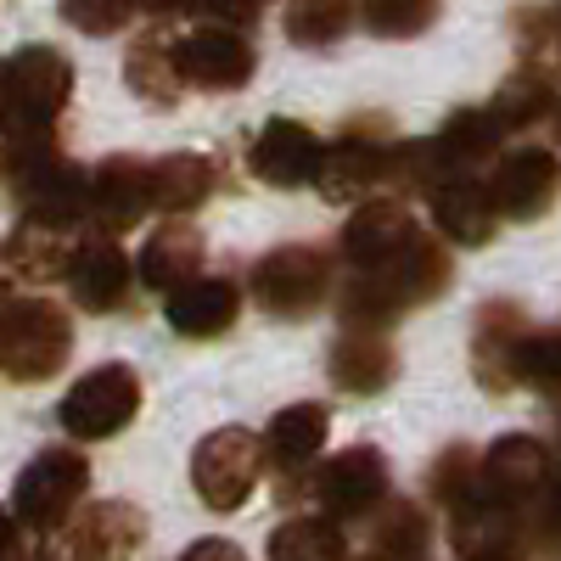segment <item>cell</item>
I'll use <instances>...</instances> for the list:
<instances>
[{
	"label": "cell",
	"mask_w": 561,
	"mask_h": 561,
	"mask_svg": "<svg viewBox=\"0 0 561 561\" xmlns=\"http://www.w3.org/2000/svg\"><path fill=\"white\" fill-rule=\"evenodd\" d=\"M359 523H370L365 545L377 561H421V550H427V517H421V505H410V500L382 494Z\"/></svg>",
	"instance_id": "29"
},
{
	"label": "cell",
	"mask_w": 561,
	"mask_h": 561,
	"mask_svg": "<svg viewBox=\"0 0 561 561\" xmlns=\"http://www.w3.org/2000/svg\"><path fill=\"white\" fill-rule=\"evenodd\" d=\"M483 185H489V197H494V214H500V219L528 225V219L550 214V203H556V152L523 147V152L500 158L494 180H483Z\"/></svg>",
	"instance_id": "17"
},
{
	"label": "cell",
	"mask_w": 561,
	"mask_h": 561,
	"mask_svg": "<svg viewBox=\"0 0 561 561\" xmlns=\"http://www.w3.org/2000/svg\"><path fill=\"white\" fill-rule=\"evenodd\" d=\"M135 12H147V18H192V0H135Z\"/></svg>",
	"instance_id": "40"
},
{
	"label": "cell",
	"mask_w": 561,
	"mask_h": 561,
	"mask_svg": "<svg viewBox=\"0 0 561 561\" xmlns=\"http://www.w3.org/2000/svg\"><path fill=\"white\" fill-rule=\"evenodd\" d=\"M410 237H415V214L404 197H365L343 225V259L354 270H370V264L393 259Z\"/></svg>",
	"instance_id": "20"
},
{
	"label": "cell",
	"mask_w": 561,
	"mask_h": 561,
	"mask_svg": "<svg viewBox=\"0 0 561 561\" xmlns=\"http://www.w3.org/2000/svg\"><path fill=\"white\" fill-rule=\"evenodd\" d=\"M140 410V377L129 365H96L62 393V427L79 438V444H102V438H118Z\"/></svg>",
	"instance_id": "4"
},
{
	"label": "cell",
	"mask_w": 561,
	"mask_h": 561,
	"mask_svg": "<svg viewBox=\"0 0 561 561\" xmlns=\"http://www.w3.org/2000/svg\"><path fill=\"white\" fill-rule=\"evenodd\" d=\"M174 68L180 84H197V90H242L259 68L253 39L237 23H197L192 34L174 39Z\"/></svg>",
	"instance_id": "7"
},
{
	"label": "cell",
	"mask_w": 561,
	"mask_h": 561,
	"mask_svg": "<svg viewBox=\"0 0 561 561\" xmlns=\"http://www.w3.org/2000/svg\"><path fill=\"white\" fill-rule=\"evenodd\" d=\"M12 185H18L23 219H45V225H79L84 219V169L68 163L57 147H45L39 158L12 169Z\"/></svg>",
	"instance_id": "11"
},
{
	"label": "cell",
	"mask_w": 561,
	"mask_h": 561,
	"mask_svg": "<svg viewBox=\"0 0 561 561\" xmlns=\"http://www.w3.org/2000/svg\"><path fill=\"white\" fill-rule=\"evenodd\" d=\"M90 489V460L79 449H39L12 489V523L34 528V534H51L73 517V505Z\"/></svg>",
	"instance_id": "3"
},
{
	"label": "cell",
	"mask_w": 561,
	"mask_h": 561,
	"mask_svg": "<svg viewBox=\"0 0 561 561\" xmlns=\"http://www.w3.org/2000/svg\"><path fill=\"white\" fill-rule=\"evenodd\" d=\"M325 433H332V415H325V404H287L259 438L264 460L275 466L280 478H304L309 460L325 449Z\"/></svg>",
	"instance_id": "23"
},
{
	"label": "cell",
	"mask_w": 561,
	"mask_h": 561,
	"mask_svg": "<svg viewBox=\"0 0 561 561\" xmlns=\"http://www.w3.org/2000/svg\"><path fill=\"white\" fill-rule=\"evenodd\" d=\"M264 478V449L248 427H219L192 455V489L208 511H237Z\"/></svg>",
	"instance_id": "5"
},
{
	"label": "cell",
	"mask_w": 561,
	"mask_h": 561,
	"mask_svg": "<svg viewBox=\"0 0 561 561\" xmlns=\"http://www.w3.org/2000/svg\"><path fill=\"white\" fill-rule=\"evenodd\" d=\"M163 314L180 337H225L242 314V293H237V280L197 270L192 280H180V287L163 293Z\"/></svg>",
	"instance_id": "19"
},
{
	"label": "cell",
	"mask_w": 561,
	"mask_h": 561,
	"mask_svg": "<svg viewBox=\"0 0 561 561\" xmlns=\"http://www.w3.org/2000/svg\"><path fill=\"white\" fill-rule=\"evenodd\" d=\"M500 140H505V129H500V118L489 107H460V113L444 118V129L433 135V147L444 158V174H478L483 163L500 158Z\"/></svg>",
	"instance_id": "26"
},
{
	"label": "cell",
	"mask_w": 561,
	"mask_h": 561,
	"mask_svg": "<svg viewBox=\"0 0 561 561\" xmlns=\"http://www.w3.org/2000/svg\"><path fill=\"white\" fill-rule=\"evenodd\" d=\"M73 354V314L51 298H7L0 293V370L18 382L57 377Z\"/></svg>",
	"instance_id": "2"
},
{
	"label": "cell",
	"mask_w": 561,
	"mask_h": 561,
	"mask_svg": "<svg viewBox=\"0 0 561 561\" xmlns=\"http://www.w3.org/2000/svg\"><path fill=\"white\" fill-rule=\"evenodd\" d=\"M309 494L325 505V517H332V523H359L365 511L388 494V460L370 444H354V449L332 455L309 478Z\"/></svg>",
	"instance_id": "9"
},
{
	"label": "cell",
	"mask_w": 561,
	"mask_h": 561,
	"mask_svg": "<svg viewBox=\"0 0 561 561\" xmlns=\"http://www.w3.org/2000/svg\"><path fill=\"white\" fill-rule=\"evenodd\" d=\"M12 550H18V523H12V511L0 505V561H7Z\"/></svg>",
	"instance_id": "41"
},
{
	"label": "cell",
	"mask_w": 561,
	"mask_h": 561,
	"mask_svg": "<svg viewBox=\"0 0 561 561\" xmlns=\"http://www.w3.org/2000/svg\"><path fill=\"white\" fill-rule=\"evenodd\" d=\"M0 113H7V62H0Z\"/></svg>",
	"instance_id": "42"
},
{
	"label": "cell",
	"mask_w": 561,
	"mask_h": 561,
	"mask_svg": "<svg viewBox=\"0 0 561 561\" xmlns=\"http://www.w3.org/2000/svg\"><path fill=\"white\" fill-rule=\"evenodd\" d=\"M382 147L388 140H370L365 124H348L337 147H320L314 163V185L325 203H365L370 192H382Z\"/></svg>",
	"instance_id": "15"
},
{
	"label": "cell",
	"mask_w": 561,
	"mask_h": 561,
	"mask_svg": "<svg viewBox=\"0 0 561 561\" xmlns=\"http://www.w3.org/2000/svg\"><path fill=\"white\" fill-rule=\"evenodd\" d=\"M124 84L135 90L147 107H174L180 102V68H174V45L163 34H147L129 45L124 57Z\"/></svg>",
	"instance_id": "31"
},
{
	"label": "cell",
	"mask_w": 561,
	"mask_h": 561,
	"mask_svg": "<svg viewBox=\"0 0 561 561\" xmlns=\"http://www.w3.org/2000/svg\"><path fill=\"white\" fill-rule=\"evenodd\" d=\"M68 102H73V62L62 51H51V45H23L7 62V113L12 118L51 129Z\"/></svg>",
	"instance_id": "8"
},
{
	"label": "cell",
	"mask_w": 561,
	"mask_h": 561,
	"mask_svg": "<svg viewBox=\"0 0 561 561\" xmlns=\"http://www.w3.org/2000/svg\"><path fill=\"white\" fill-rule=\"evenodd\" d=\"M332 287V264L314 248H275L253 264V304L275 320H304Z\"/></svg>",
	"instance_id": "6"
},
{
	"label": "cell",
	"mask_w": 561,
	"mask_h": 561,
	"mask_svg": "<svg viewBox=\"0 0 561 561\" xmlns=\"http://www.w3.org/2000/svg\"><path fill=\"white\" fill-rule=\"evenodd\" d=\"M270 561H348V539L332 517H293L270 534Z\"/></svg>",
	"instance_id": "32"
},
{
	"label": "cell",
	"mask_w": 561,
	"mask_h": 561,
	"mask_svg": "<svg viewBox=\"0 0 561 561\" xmlns=\"http://www.w3.org/2000/svg\"><path fill=\"white\" fill-rule=\"evenodd\" d=\"M62 280H68V293H73V304L84 314H113V309L129 304L135 264H129V253L113 237H84V242H73Z\"/></svg>",
	"instance_id": "12"
},
{
	"label": "cell",
	"mask_w": 561,
	"mask_h": 561,
	"mask_svg": "<svg viewBox=\"0 0 561 561\" xmlns=\"http://www.w3.org/2000/svg\"><path fill=\"white\" fill-rule=\"evenodd\" d=\"M550 489V449L528 433H511L500 444H489L478 455V494L511 505V511H523L534 505L539 494Z\"/></svg>",
	"instance_id": "10"
},
{
	"label": "cell",
	"mask_w": 561,
	"mask_h": 561,
	"mask_svg": "<svg viewBox=\"0 0 561 561\" xmlns=\"http://www.w3.org/2000/svg\"><path fill=\"white\" fill-rule=\"evenodd\" d=\"M523 332H528V314L517 304L494 298V304L478 309V320H472V370H478V382L489 393H511V388H517V382H511V354H517Z\"/></svg>",
	"instance_id": "22"
},
{
	"label": "cell",
	"mask_w": 561,
	"mask_h": 561,
	"mask_svg": "<svg viewBox=\"0 0 561 561\" xmlns=\"http://www.w3.org/2000/svg\"><path fill=\"white\" fill-rule=\"evenodd\" d=\"M556 370H561V343L550 332H523L517 354H511V382L517 388H539V393H556Z\"/></svg>",
	"instance_id": "36"
},
{
	"label": "cell",
	"mask_w": 561,
	"mask_h": 561,
	"mask_svg": "<svg viewBox=\"0 0 561 561\" xmlns=\"http://www.w3.org/2000/svg\"><path fill=\"white\" fill-rule=\"evenodd\" d=\"M314 163H320V135L298 118H270L253 147H248V169L253 180L264 185H280V192H293V185H309L314 180Z\"/></svg>",
	"instance_id": "18"
},
{
	"label": "cell",
	"mask_w": 561,
	"mask_h": 561,
	"mask_svg": "<svg viewBox=\"0 0 561 561\" xmlns=\"http://www.w3.org/2000/svg\"><path fill=\"white\" fill-rule=\"evenodd\" d=\"M7 561H12V556H7Z\"/></svg>",
	"instance_id": "44"
},
{
	"label": "cell",
	"mask_w": 561,
	"mask_h": 561,
	"mask_svg": "<svg viewBox=\"0 0 561 561\" xmlns=\"http://www.w3.org/2000/svg\"><path fill=\"white\" fill-rule=\"evenodd\" d=\"M399 370V354L388 343V332H370V325H348L332 343V382L343 393H382Z\"/></svg>",
	"instance_id": "24"
},
{
	"label": "cell",
	"mask_w": 561,
	"mask_h": 561,
	"mask_svg": "<svg viewBox=\"0 0 561 561\" xmlns=\"http://www.w3.org/2000/svg\"><path fill=\"white\" fill-rule=\"evenodd\" d=\"M62 18L79 28V34H118L129 18H135V0H62Z\"/></svg>",
	"instance_id": "38"
},
{
	"label": "cell",
	"mask_w": 561,
	"mask_h": 561,
	"mask_svg": "<svg viewBox=\"0 0 561 561\" xmlns=\"http://www.w3.org/2000/svg\"><path fill=\"white\" fill-rule=\"evenodd\" d=\"M438 180H444V158H438L433 140H399V147H382V185L393 197H404V192L427 197Z\"/></svg>",
	"instance_id": "33"
},
{
	"label": "cell",
	"mask_w": 561,
	"mask_h": 561,
	"mask_svg": "<svg viewBox=\"0 0 561 561\" xmlns=\"http://www.w3.org/2000/svg\"><path fill=\"white\" fill-rule=\"evenodd\" d=\"M208 192H214V163L197 152H169L147 163V203L163 214H192L197 203H208Z\"/></svg>",
	"instance_id": "28"
},
{
	"label": "cell",
	"mask_w": 561,
	"mask_h": 561,
	"mask_svg": "<svg viewBox=\"0 0 561 561\" xmlns=\"http://www.w3.org/2000/svg\"><path fill=\"white\" fill-rule=\"evenodd\" d=\"M427 483H433V500H438V505H455L460 494H472V489H478V455L466 449V444L444 449V455L433 460Z\"/></svg>",
	"instance_id": "37"
},
{
	"label": "cell",
	"mask_w": 561,
	"mask_h": 561,
	"mask_svg": "<svg viewBox=\"0 0 561 561\" xmlns=\"http://www.w3.org/2000/svg\"><path fill=\"white\" fill-rule=\"evenodd\" d=\"M140 539H147V517L124 500H102L73 517L62 561H135Z\"/></svg>",
	"instance_id": "16"
},
{
	"label": "cell",
	"mask_w": 561,
	"mask_h": 561,
	"mask_svg": "<svg viewBox=\"0 0 561 561\" xmlns=\"http://www.w3.org/2000/svg\"><path fill=\"white\" fill-rule=\"evenodd\" d=\"M489 113L500 118V129H505V135L545 124V118L556 113V79H550V68H545V62H523L517 73H511V79L494 90Z\"/></svg>",
	"instance_id": "30"
},
{
	"label": "cell",
	"mask_w": 561,
	"mask_h": 561,
	"mask_svg": "<svg viewBox=\"0 0 561 561\" xmlns=\"http://www.w3.org/2000/svg\"><path fill=\"white\" fill-rule=\"evenodd\" d=\"M152 214L147 203V163L140 158H107L96 174H84V219L96 225V237H124Z\"/></svg>",
	"instance_id": "14"
},
{
	"label": "cell",
	"mask_w": 561,
	"mask_h": 561,
	"mask_svg": "<svg viewBox=\"0 0 561 561\" xmlns=\"http://www.w3.org/2000/svg\"><path fill=\"white\" fill-rule=\"evenodd\" d=\"M73 253V225H45V219H18L12 242H0V264H12L23 280H62Z\"/></svg>",
	"instance_id": "27"
},
{
	"label": "cell",
	"mask_w": 561,
	"mask_h": 561,
	"mask_svg": "<svg viewBox=\"0 0 561 561\" xmlns=\"http://www.w3.org/2000/svg\"><path fill=\"white\" fill-rule=\"evenodd\" d=\"M365 561H377V556H365Z\"/></svg>",
	"instance_id": "43"
},
{
	"label": "cell",
	"mask_w": 561,
	"mask_h": 561,
	"mask_svg": "<svg viewBox=\"0 0 561 561\" xmlns=\"http://www.w3.org/2000/svg\"><path fill=\"white\" fill-rule=\"evenodd\" d=\"M197 270H203V237H197L185 219L158 225L152 237H147V248H140V259H135L140 287H152L158 298H163L169 287H180V280H192Z\"/></svg>",
	"instance_id": "25"
},
{
	"label": "cell",
	"mask_w": 561,
	"mask_h": 561,
	"mask_svg": "<svg viewBox=\"0 0 561 561\" xmlns=\"http://www.w3.org/2000/svg\"><path fill=\"white\" fill-rule=\"evenodd\" d=\"M180 561H248V556H242L237 545H230V539H197Z\"/></svg>",
	"instance_id": "39"
},
{
	"label": "cell",
	"mask_w": 561,
	"mask_h": 561,
	"mask_svg": "<svg viewBox=\"0 0 561 561\" xmlns=\"http://www.w3.org/2000/svg\"><path fill=\"white\" fill-rule=\"evenodd\" d=\"M444 0H365V28L377 39H415L438 23Z\"/></svg>",
	"instance_id": "35"
},
{
	"label": "cell",
	"mask_w": 561,
	"mask_h": 561,
	"mask_svg": "<svg viewBox=\"0 0 561 561\" xmlns=\"http://www.w3.org/2000/svg\"><path fill=\"white\" fill-rule=\"evenodd\" d=\"M354 23L348 0H293L287 7V39L293 45H337Z\"/></svg>",
	"instance_id": "34"
},
{
	"label": "cell",
	"mask_w": 561,
	"mask_h": 561,
	"mask_svg": "<svg viewBox=\"0 0 561 561\" xmlns=\"http://www.w3.org/2000/svg\"><path fill=\"white\" fill-rule=\"evenodd\" d=\"M449 545L460 561H517L523 550V511H511L489 494H460L449 505Z\"/></svg>",
	"instance_id": "13"
},
{
	"label": "cell",
	"mask_w": 561,
	"mask_h": 561,
	"mask_svg": "<svg viewBox=\"0 0 561 561\" xmlns=\"http://www.w3.org/2000/svg\"><path fill=\"white\" fill-rule=\"evenodd\" d=\"M444 287H449V253H444V242L415 230L393 259L370 264V270H354V280L343 287V320L382 332V325H393L404 309L438 298Z\"/></svg>",
	"instance_id": "1"
},
{
	"label": "cell",
	"mask_w": 561,
	"mask_h": 561,
	"mask_svg": "<svg viewBox=\"0 0 561 561\" xmlns=\"http://www.w3.org/2000/svg\"><path fill=\"white\" fill-rule=\"evenodd\" d=\"M427 197H433L438 237H449V242H460V248L494 242L500 214H494V197H489V185H483L478 174H444Z\"/></svg>",
	"instance_id": "21"
}]
</instances>
